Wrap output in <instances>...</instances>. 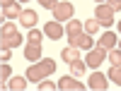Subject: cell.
Instances as JSON below:
<instances>
[{"label": "cell", "mask_w": 121, "mask_h": 91, "mask_svg": "<svg viewBox=\"0 0 121 91\" xmlns=\"http://www.w3.org/2000/svg\"><path fill=\"white\" fill-rule=\"evenodd\" d=\"M56 72V60H51V58H41L39 62H32V67H27V72H24V77L29 79V82H41V79H46V77H51Z\"/></svg>", "instance_id": "1"}, {"label": "cell", "mask_w": 121, "mask_h": 91, "mask_svg": "<svg viewBox=\"0 0 121 91\" xmlns=\"http://www.w3.org/2000/svg\"><path fill=\"white\" fill-rule=\"evenodd\" d=\"M95 19H97L102 26H112V24H114V10L109 7V3L97 5V10H95Z\"/></svg>", "instance_id": "2"}, {"label": "cell", "mask_w": 121, "mask_h": 91, "mask_svg": "<svg viewBox=\"0 0 121 91\" xmlns=\"http://www.w3.org/2000/svg\"><path fill=\"white\" fill-rule=\"evenodd\" d=\"M68 41H70V46H75V48H80V50H92L95 48V41H92V34H73V36H68Z\"/></svg>", "instance_id": "3"}, {"label": "cell", "mask_w": 121, "mask_h": 91, "mask_svg": "<svg viewBox=\"0 0 121 91\" xmlns=\"http://www.w3.org/2000/svg\"><path fill=\"white\" fill-rule=\"evenodd\" d=\"M107 53H109V50L102 48V46H97V48H92V50H87V58H85L87 67H99V65L107 60Z\"/></svg>", "instance_id": "4"}, {"label": "cell", "mask_w": 121, "mask_h": 91, "mask_svg": "<svg viewBox=\"0 0 121 91\" xmlns=\"http://www.w3.org/2000/svg\"><path fill=\"white\" fill-rule=\"evenodd\" d=\"M73 12H75L73 3L63 0V3H58L53 7V19H58V22H68V19H73Z\"/></svg>", "instance_id": "5"}, {"label": "cell", "mask_w": 121, "mask_h": 91, "mask_svg": "<svg viewBox=\"0 0 121 91\" xmlns=\"http://www.w3.org/2000/svg\"><path fill=\"white\" fill-rule=\"evenodd\" d=\"M63 24L58 22V19H51V22H46L44 24V34L51 38V41H58V38H63Z\"/></svg>", "instance_id": "6"}, {"label": "cell", "mask_w": 121, "mask_h": 91, "mask_svg": "<svg viewBox=\"0 0 121 91\" xmlns=\"http://www.w3.org/2000/svg\"><path fill=\"white\" fill-rule=\"evenodd\" d=\"M58 89L60 91H82V82L75 79L73 74H70V77H60L58 79Z\"/></svg>", "instance_id": "7"}, {"label": "cell", "mask_w": 121, "mask_h": 91, "mask_svg": "<svg viewBox=\"0 0 121 91\" xmlns=\"http://www.w3.org/2000/svg\"><path fill=\"white\" fill-rule=\"evenodd\" d=\"M87 86L95 89V91H104V89L109 86V79H107V74H102V72H95V74H90Z\"/></svg>", "instance_id": "8"}, {"label": "cell", "mask_w": 121, "mask_h": 91, "mask_svg": "<svg viewBox=\"0 0 121 91\" xmlns=\"http://www.w3.org/2000/svg\"><path fill=\"white\" fill-rule=\"evenodd\" d=\"M41 58H44L41 46H36V43H27L24 46V60H29V62H39Z\"/></svg>", "instance_id": "9"}, {"label": "cell", "mask_w": 121, "mask_h": 91, "mask_svg": "<svg viewBox=\"0 0 121 91\" xmlns=\"http://www.w3.org/2000/svg\"><path fill=\"white\" fill-rule=\"evenodd\" d=\"M0 46H3V48H17V46H22V34L15 31L10 36H0Z\"/></svg>", "instance_id": "10"}, {"label": "cell", "mask_w": 121, "mask_h": 91, "mask_svg": "<svg viewBox=\"0 0 121 91\" xmlns=\"http://www.w3.org/2000/svg\"><path fill=\"white\" fill-rule=\"evenodd\" d=\"M116 43H119V38H116V34H112V31H104V34H102V38H99V46L107 48V50L116 48Z\"/></svg>", "instance_id": "11"}, {"label": "cell", "mask_w": 121, "mask_h": 91, "mask_svg": "<svg viewBox=\"0 0 121 91\" xmlns=\"http://www.w3.org/2000/svg\"><path fill=\"white\" fill-rule=\"evenodd\" d=\"M19 15H22V7H19V3H12L3 7V19H19Z\"/></svg>", "instance_id": "12"}, {"label": "cell", "mask_w": 121, "mask_h": 91, "mask_svg": "<svg viewBox=\"0 0 121 91\" xmlns=\"http://www.w3.org/2000/svg\"><path fill=\"white\" fill-rule=\"evenodd\" d=\"M19 22H22L27 29H34V24H36V12H34V10H22Z\"/></svg>", "instance_id": "13"}, {"label": "cell", "mask_w": 121, "mask_h": 91, "mask_svg": "<svg viewBox=\"0 0 121 91\" xmlns=\"http://www.w3.org/2000/svg\"><path fill=\"white\" fill-rule=\"evenodd\" d=\"M60 58H63V62H73V60H78L80 58V48H75V46H68V48H63V53H60Z\"/></svg>", "instance_id": "14"}, {"label": "cell", "mask_w": 121, "mask_h": 91, "mask_svg": "<svg viewBox=\"0 0 121 91\" xmlns=\"http://www.w3.org/2000/svg\"><path fill=\"white\" fill-rule=\"evenodd\" d=\"M85 69H87V62H82L80 58L70 62V74L73 77H85Z\"/></svg>", "instance_id": "15"}, {"label": "cell", "mask_w": 121, "mask_h": 91, "mask_svg": "<svg viewBox=\"0 0 121 91\" xmlns=\"http://www.w3.org/2000/svg\"><path fill=\"white\" fill-rule=\"evenodd\" d=\"M80 31H82V22H80V19H68V22H65V34L68 36L80 34Z\"/></svg>", "instance_id": "16"}, {"label": "cell", "mask_w": 121, "mask_h": 91, "mask_svg": "<svg viewBox=\"0 0 121 91\" xmlns=\"http://www.w3.org/2000/svg\"><path fill=\"white\" fill-rule=\"evenodd\" d=\"M27 82H29V79L27 77H12V79H10V89H12V91H22V89H27Z\"/></svg>", "instance_id": "17"}, {"label": "cell", "mask_w": 121, "mask_h": 91, "mask_svg": "<svg viewBox=\"0 0 121 91\" xmlns=\"http://www.w3.org/2000/svg\"><path fill=\"white\" fill-rule=\"evenodd\" d=\"M107 77L112 79L116 86H121V65H112V67H109V72H107Z\"/></svg>", "instance_id": "18"}, {"label": "cell", "mask_w": 121, "mask_h": 91, "mask_svg": "<svg viewBox=\"0 0 121 91\" xmlns=\"http://www.w3.org/2000/svg\"><path fill=\"white\" fill-rule=\"evenodd\" d=\"M41 38H44V31H39V29H29L27 43H36V46H41Z\"/></svg>", "instance_id": "19"}, {"label": "cell", "mask_w": 121, "mask_h": 91, "mask_svg": "<svg viewBox=\"0 0 121 91\" xmlns=\"http://www.w3.org/2000/svg\"><path fill=\"white\" fill-rule=\"evenodd\" d=\"M107 60H112V65H121V48H112L107 53Z\"/></svg>", "instance_id": "20"}, {"label": "cell", "mask_w": 121, "mask_h": 91, "mask_svg": "<svg viewBox=\"0 0 121 91\" xmlns=\"http://www.w3.org/2000/svg\"><path fill=\"white\" fill-rule=\"evenodd\" d=\"M99 26H102V24H99L97 19H87V22H85V31H87V34H97Z\"/></svg>", "instance_id": "21"}, {"label": "cell", "mask_w": 121, "mask_h": 91, "mask_svg": "<svg viewBox=\"0 0 121 91\" xmlns=\"http://www.w3.org/2000/svg\"><path fill=\"white\" fill-rule=\"evenodd\" d=\"M0 77H3V82H0L3 86H5V79H12V67L7 62H3V67H0Z\"/></svg>", "instance_id": "22"}, {"label": "cell", "mask_w": 121, "mask_h": 91, "mask_svg": "<svg viewBox=\"0 0 121 91\" xmlns=\"http://www.w3.org/2000/svg\"><path fill=\"white\" fill-rule=\"evenodd\" d=\"M53 89H58V84L48 82V79H41V82H39V91H53Z\"/></svg>", "instance_id": "23"}, {"label": "cell", "mask_w": 121, "mask_h": 91, "mask_svg": "<svg viewBox=\"0 0 121 91\" xmlns=\"http://www.w3.org/2000/svg\"><path fill=\"white\" fill-rule=\"evenodd\" d=\"M17 29H15V24L12 22H5L3 24V29H0V36H10V34H15Z\"/></svg>", "instance_id": "24"}, {"label": "cell", "mask_w": 121, "mask_h": 91, "mask_svg": "<svg viewBox=\"0 0 121 91\" xmlns=\"http://www.w3.org/2000/svg\"><path fill=\"white\" fill-rule=\"evenodd\" d=\"M36 3H39V5H41L44 10H53V7L58 5V0H36Z\"/></svg>", "instance_id": "25"}, {"label": "cell", "mask_w": 121, "mask_h": 91, "mask_svg": "<svg viewBox=\"0 0 121 91\" xmlns=\"http://www.w3.org/2000/svg\"><path fill=\"white\" fill-rule=\"evenodd\" d=\"M0 58H3V62H10V58H12V48H3Z\"/></svg>", "instance_id": "26"}, {"label": "cell", "mask_w": 121, "mask_h": 91, "mask_svg": "<svg viewBox=\"0 0 121 91\" xmlns=\"http://www.w3.org/2000/svg\"><path fill=\"white\" fill-rule=\"evenodd\" d=\"M109 7H112L114 12H119L121 10V0H109Z\"/></svg>", "instance_id": "27"}, {"label": "cell", "mask_w": 121, "mask_h": 91, "mask_svg": "<svg viewBox=\"0 0 121 91\" xmlns=\"http://www.w3.org/2000/svg\"><path fill=\"white\" fill-rule=\"evenodd\" d=\"M3 3V7H7V5H12V3H17V0H0Z\"/></svg>", "instance_id": "28"}, {"label": "cell", "mask_w": 121, "mask_h": 91, "mask_svg": "<svg viewBox=\"0 0 121 91\" xmlns=\"http://www.w3.org/2000/svg\"><path fill=\"white\" fill-rule=\"evenodd\" d=\"M17 3H29V0H17Z\"/></svg>", "instance_id": "29"}, {"label": "cell", "mask_w": 121, "mask_h": 91, "mask_svg": "<svg viewBox=\"0 0 121 91\" xmlns=\"http://www.w3.org/2000/svg\"><path fill=\"white\" fill-rule=\"evenodd\" d=\"M102 3H104V0H97V5H102Z\"/></svg>", "instance_id": "30"}, {"label": "cell", "mask_w": 121, "mask_h": 91, "mask_svg": "<svg viewBox=\"0 0 121 91\" xmlns=\"http://www.w3.org/2000/svg\"><path fill=\"white\" fill-rule=\"evenodd\" d=\"M119 31H121V22H119Z\"/></svg>", "instance_id": "31"}, {"label": "cell", "mask_w": 121, "mask_h": 91, "mask_svg": "<svg viewBox=\"0 0 121 91\" xmlns=\"http://www.w3.org/2000/svg\"><path fill=\"white\" fill-rule=\"evenodd\" d=\"M116 46H119V48H121V41H119V43H116Z\"/></svg>", "instance_id": "32"}]
</instances>
